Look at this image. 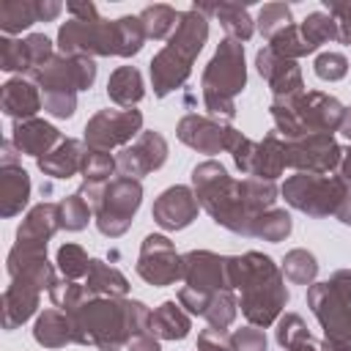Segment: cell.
<instances>
[{"label":"cell","mask_w":351,"mask_h":351,"mask_svg":"<svg viewBox=\"0 0 351 351\" xmlns=\"http://www.w3.org/2000/svg\"><path fill=\"white\" fill-rule=\"evenodd\" d=\"M285 159L296 173L332 176L340 167L343 145L332 134H307L299 140H285Z\"/></svg>","instance_id":"cell-14"},{"label":"cell","mask_w":351,"mask_h":351,"mask_svg":"<svg viewBox=\"0 0 351 351\" xmlns=\"http://www.w3.org/2000/svg\"><path fill=\"white\" fill-rule=\"evenodd\" d=\"M346 181L340 176H318V173H293L280 186L285 203L313 219L335 217L337 203L346 192Z\"/></svg>","instance_id":"cell-10"},{"label":"cell","mask_w":351,"mask_h":351,"mask_svg":"<svg viewBox=\"0 0 351 351\" xmlns=\"http://www.w3.org/2000/svg\"><path fill=\"white\" fill-rule=\"evenodd\" d=\"M274 337H277V346H280V348L293 351L296 346H302V343L310 340L313 335L307 332V324L302 321V315H296V313H285V315L277 318Z\"/></svg>","instance_id":"cell-42"},{"label":"cell","mask_w":351,"mask_h":351,"mask_svg":"<svg viewBox=\"0 0 351 351\" xmlns=\"http://www.w3.org/2000/svg\"><path fill=\"white\" fill-rule=\"evenodd\" d=\"M41 90V96H77L80 90H88L96 82V63L93 58H66L55 55L41 69L27 74Z\"/></svg>","instance_id":"cell-12"},{"label":"cell","mask_w":351,"mask_h":351,"mask_svg":"<svg viewBox=\"0 0 351 351\" xmlns=\"http://www.w3.org/2000/svg\"><path fill=\"white\" fill-rule=\"evenodd\" d=\"M321 351H351V340H321Z\"/></svg>","instance_id":"cell-58"},{"label":"cell","mask_w":351,"mask_h":351,"mask_svg":"<svg viewBox=\"0 0 351 351\" xmlns=\"http://www.w3.org/2000/svg\"><path fill=\"white\" fill-rule=\"evenodd\" d=\"M255 69L258 74L269 82L271 96L282 99V96H299L304 90V80H302V69L296 60H285L280 58L271 47L258 49L255 55Z\"/></svg>","instance_id":"cell-21"},{"label":"cell","mask_w":351,"mask_h":351,"mask_svg":"<svg viewBox=\"0 0 351 351\" xmlns=\"http://www.w3.org/2000/svg\"><path fill=\"white\" fill-rule=\"evenodd\" d=\"M60 140H63V134L41 118L14 121V129H11V143L16 145V151L25 156H33V159L47 156Z\"/></svg>","instance_id":"cell-24"},{"label":"cell","mask_w":351,"mask_h":351,"mask_svg":"<svg viewBox=\"0 0 351 351\" xmlns=\"http://www.w3.org/2000/svg\"><path fill=\"white\" fill-rule=\"evenodd\" d=\"M30 200V176L22 165L0 167V217H16Z\"/></svg>","instance_id":"cell-28"},{"label":"cell","mask_w":351,"mask_h":351,"mask_svg":"<svg viewBox=\"0 0 351 351\" xmlns=\"http://www.w3.org/2000/svg\"><path fill=\"white\" fill-rule=\"evenodd\" d=\"M288 25H293V16H291V5L285 3H266L261 11H258V19H255V30L271 41L277 33H282Z\"/></svg>","instance_id":"cell-38"},{"label":"cell","mask_w":351,"mask_h":351,"mask_svg":"<svg viewBox=\"0 0 351 351\" xmlns=\"http://www.w3.org/2000/svg\"><path fill=\"white\" fill-rule=\"evenodd\" d=\"M181 280L184 285L206 293L228 291L230 288L228 255H217L211 250H189L186 255H181Z\"/></svg>","instance_id":"cell-19"},{"label":"cell","mask_w":351,"mask_h":351,"mask_svg":"<svg viewBox=\"0 0 351 351\" xmlns=\"http://www.w3.org/2000/svg\"><path fill=\"white\" fill-rule=\"evenodd\" d=\"M293 222H291V214L285 208H269L263 214L255 217L252 222V239H263V241H282L288 239Z\"/></svg>","instance_id":"cell-36"},{"label":"cell","mask_w":351,"mask_h":351,"mask_svg":"<svg viewBox=\"0 0 351 351\" xmlns=\"http://www.w3.org/2000/svg\"><path fill=\"white\" fill-rule=\"evenodd\" d=\"M326 282H329L346 302H351V269H337Z\"/></svg>","instance_id":"cell-52"},{"label":"cell","mask_w":351,"mask_h":351,"mask_svg":"<svg viewBox=\"0 0 351 351\" xmlns=\"http://www.w3.org/2000/svg\"><path fill=\"white\" fill-rule=\"evenodd\" d=\"M269 112L274 118V132L282 140H299L307 134L340 132L346 107L324 90H302L299 96L271 99Z\"/></svg>","instance_id":"cell-4"},{"label":"cell","mask_w":351,"mask_h":351,"mask_svg":"<svg viewBox=\"0 0 351 351\" xmlns=\"http://www.w3.org/2000/svg\"><path fill=\"white\" fill-rule=\"evenodd\" d=\"M189 329H192L189 313H186L178 302H173V299L162 302V304L151 313V332H154L159 340H184V337L189 335Z\"/></svg>","instance_id":"cell-30"},{"label":"cell","mask_w":351,"mask_h":351,"mask_svg":"<svg viewBox=\"0 0 351 351\" xmlns=\"http://www.w3.org/2000/svg\"><path fill=\"white\" fill-rule=\"evenodd\" d=\"M55 269L47 258L25 266L19 274L11 277L8 288L3 291V329H16L22 326L38 307L41 291L49 293V288L55 285Z\"/></svg>","instance_id":"cell-9"},{"label":"cell","mask_w":351,"mask_h":351,"mask_svg":"<svg viewBox=\"0 0 351 351\" xmlns=\"http://www.w3.org/2000/svg\"><path fill=\"white\" fill-rule=\"evenodd\" d=\"M203 104L211 118L230 123L236 118V96L247 88V66H244V44L233 38H222L203 69L200 77Z\"/></svg>","instance_id":"cell-5"},{"label":"cell","mask_w":351,"mask_h":351,"mask_svg":"<svg viewBox=\"0 0 351 351\" xmlns=\"http://www.w3.org/2000/svg\"><path fill=\"white\" fill-rule=\"evenodd\" d=\"M236 313H239V299L233 296V291H217L203 313V318L208 321V326L214 329H228L233 321H236Z\"/></svg>","instance_id":"cell-39"},{"label":"cell","mask_w":351,"mask_h":351,"mask_svg":"<svg viewBox=\"0 0 351 351\" xmlns=\"http://www.w3.org/2000/svg\"><path fill=\"white\" fill-rule=\"evenodd\" d=\"M16 145L11 143V137L3 143V154H0V167H8V165H16Z\"/></svg>","instance_id":"cell-56"},{"label":"cell","mask_w":351,"mask_h":351,"mask_svg":"<svg viewBox=\"0 0 351 351\" xmlns=\"http://www.w3.org/2000/svg\"><path fill=\"white\" fill-rule=\"evenodd\" d=\"M25 44H27V52H30V63H33L30 74H33L36 69H41L47 60H52V58H55L52 41H49L44 33H30V36L25 38Z\"/></svg>","instance_id":"cell-47"},{"label":"cell","mask_w":351,"mask_h":351,"mask_svg":"<svg viewBox=\"0 0 351 351\" xmlns=\"http://www.w3.org/2000/svg\"><path fill=\"white\" fill-rule=\"evenodd\" d=\"M85 156H88L85 140L63 137L47 156L36 159V165H38V170H41L44 176H49V178H71V176L82 173Z\"/></svg>","instance_id":"cell-25"},{"label":"cell","mask_w":351,"mask_h":351,"mask_svg":"<svg viewBox=\"0 0 351 351\" xmlns=\"http://www.w3.org/2000/svg\"><path fill=\"white\" fill-rule=\"evenodd\" d=\"M143 203V184L129 176H115L104 184L99 206L93 211L96 228L107 239H118L132 228V219Z\"/></svg>","instance_id":"cell-11"},{"label":"cell","mask_w":351,"mask_h":351,"mask_svg":"<svg viewBox=\"0 0 351 351\" xmlns=\"http://www.w3.org/2000/svg\"><path fill=\"white\" fill-rule=\"evenodd\" d=\"M60 230V208L58 203H38L33 206L25 219L16 228V241L5 258V271L8 277L19 274L25 266L47 258V244L49 239Z\"/></svg>","instance_id":"cell-8"},{"label":"cell","mask_w":351,"mask_h":351,"mask_svg":"<svg viewBox=\"0 0 351 351\" xmlns=\"http://www.w3.org/2000/svg\"><path fill=\"white\" fill-rule=\"evenodd\" d=\"M337 176H340L346 184H351V145H348V148H343V159H340Z\"/></svg>","instance_id":"cell-57"},{"label":"cell","mask_w":351,"mask_h":351,"mask_svg":"<svg viewBox=\"0 0 351 351\" xmlns=\"http://www.w3.org/2000/svg\"><path fill=\"white\" fill-rule=\"evenodd\" d=\"M326 8H329V14H332L335 22H337L340 41H343V44H351V0H348V3H329V0H326Z\"/></svg>","instance_id":"cell-51"},{"label":"cell","mask_w":351,"mask_h":351,"mask_svg":"<svg viewBox=\"0 0 351 351\" xmlns=\"http://www.w3.org/2000/svg\"><path fill=\"white\" fill-rule=\"evenodd\" d=\"M33 340L44 348H66L74 343V324L71 315L49 307L44 313H38L36 324H33Z\"/></svg>","instance_id":"cell-27"},{"label":"cell","mask_w":351,"mask_h":351,"mask_svg":"<svg viewBox=\"0 0 351 351\" xmlns=\"http://www.w3.org/2000/svg\"><path fill=\"white\" fill-rule=\"evenodd\" d=\"M307 307L318 318L326 340H351V302L329 282H313L307 288Z\"/></svg>","instance_id":"cell-17"},{"label":"cell","mask_w":351,"mask_h":351,"mask_svg":"<svg viewBox=\"0 0 351 351\" xmlns=\"http://www.w3.org/2000/svg\"><path fill=\"white\" fill-rule=\"evenodd\" d=\"M236 134L239 129H233L230 123H222L211 115H197V112H186L176 126V137L192 151L206 154V156H217L222 151L228 154Z\"/></svg>","instance_id":"cell-16"},{"label":"cell","mask_w":351,"mask_h":351,"mask_svg":"<svg viewBox=\"0 0 351 351\" xmlns=\"http://www.w3.org/2000/svg\"><path fill=\"white\" fill-rule=\"evenodd\" d=\"M280 269H282V274H285L293 285H307V288H310V285L315 282V277H318V261H315V255L307 252V250H302V247L285 252Z\"/></svg>","instance_id":"cell-35"},{"label":"cell","mask_w":351,"mask_h":351,"mask_svg":"<svg viewBox=\"0 0 351 351\" xmlns=\"http://www.w3.org/2000/svg\"><path fill=\"white\" fill-rule=\"evenodd\" d=\"M197 351H233V335L228 329H203L197 335Z\"/></svg>","instance_id":"cell-49"},{"label":"cell","mask_w":351,"mask_h":351,"mask_svg":"<svg viewBox=\"0 0 351 351\" xmlns=\"http://www.w3.org/2000/svg\"><path fill=\"white\" fill-rule=\"evenodd\" d=\"M118 170V162L110 151H93L88 148V156H85V165H82V181L85 184H107L110 176Z\"/></svg>","instance_id":"cell-43"},{"label":"cell","mask_w":351,"mask_h":351,"mask_svg":"<svg viewBox=\"0 0 351 351\" xmlns=\"http://www.w3.org/2000/svg\"><path fill=\"white\" fill-rule=\"evenodd\" d=\"M299 33H302L304 44L310 47V52H315L326 41H340L337 22H335V16L329 11H313V14H307L304 22L299 25Z\"/></svg>","instance_id":"cell-34"},{"label":"cell","mask_w":351,"mask_h":351,"mask_svg":"<svg viewBox=\"0 0 351 351\" xmlns=\"http://www.w3.org/2000/svg\"><path fill=\"white\" fill-rule=\"evenodd\" d=\"M140 25L145 30V38H154V41H162V38H170L176 25H178V11L173 5H165V3H156V5H148L143 8L140 14Z\"/></svg>","instance_id":"cell-33"},{"label":"cell","mask_w":351,"mask_h":351,"mask_svg":"<svg viewBox=\"0 0 351 351\" xmlns=\"http://www.w3.org/2000/svg\"><path fill=\"white\" fill-rule=\"evenodd\" d=\"M206 38H208V16H203L195 5L181 11L173 36L167 38V44L148 63L154 96L165 99L167 93L178 90L189 80L192 63L200 55Z\"/></svg>","instance_id":"cell-2"},{"label":"cell","mask_w":351,"mask_h":351,"mask_svg":"<svg viewBox=\"0 0 351 351\" xmlns=\"http://www.w3.org/2000/svg\"><path fill=\"white\" fill-rule=\"evenodd\" d=\"M85 291L88 296H110V299H121L129 293V280L110 263H104L101 258H90L88 274H85Z\"/></svg>","instance_id":"cell-29"},{"label":"cell","mask_w":351,"mask_h":351,"mask_svg":"<svg viewBox=\"0 0 351 351\" xmlns=\"http://www.w3.org/2000/svg\"><path fill=\"white\" fill-rule=\"evenodd\" d=\"M55 263H58V269H60V274L66 280H85L88 266H90V258H88V252L80 244H63L58 250Z\"/></svg>","instance_id":"cell-44"},{"label":"cell","mask_w":351,"mask_h":351,"mask_svg":"<svg viewBox=\"0 0 351 351\" xmlns=\"http://www.w3.org/2000/svg\"><path fill=\"white\" fill-rule=\"evenodd\" d=\"M340 134L351 143V107H346V115H343V123H340Z\"/></svg>","instance_id":"cell-59"},{"label":"cell","mask_w":351,"mask_h":351,"mask_svg":"<svg viewBox=\"0 0 351 351\" xmlns=\"http://www.w3.org/2000/svg\"><path fill=\"white\" fill-rule=\"evenodd\" d=\"M269 340L258 326H241L233 332V351H266Z\"/></svg>","instance_id":"cell-48"},{"label":"cell","mask_w":351,"mask_h":351,"mask_svg":"<svg viewBox=\"0 0 351 351\" xmlns=\"http://www.w3.org/2000/svg\"><path fill=\"white\" fill-rule=\"evenodd\" d=\"M192 192L200 208L225 230L239 236H252L255 217L244 206L241 181L228 176L225 165L217 159H206L192 167Z\"/></svg>","instance_id":"cell-3"},{"label":"cell","mask_w":351,"mask_h":351,"mask_svg":"<svg viewBox=\"0 0 351 351\" xmlns=\"http://www.w3.org/2000/svg\"><path fill=\"white\" fill-rule=\"evenodd\" d=\"M143 132V112L129 107V110H99L96 115L88 118L85 123V145L93 151H112V148H126L137 134Z\"/></svg>","instance_id":"cell-13"},{"label":"cell","mask_w":351,"mask_h":351,"mask_svg":"<svg viewBox=\"0 0 351 351\" xmlns=\"http://www.w3.org/2000/svg\"><path fill=\"white\" fill-rule=\"evenodd\" d=\"M211 296H214V293L195 291V288H189V285H181V288H178V304H181L189 315H203L206 307H208V302H211Z\"/></svg>","instance_id":"cell-50"},{"label":"cell","mask_w":351,"mask_h":351,"mask_svg":"<svg viewBox=\"0 0 351 351\" xmlns=\"http://www.w3.org/2000/svg\"><path fill=\"white\" fill-rule=\"evenodd\" d=\"M200 203L192 192V186L176 184L167 186L151 206V217L162 230H184L197 219Z\"/></svg>","instance_id":"cell-20"},{"label":"cell","mask_w":351,"mask_h":351,"mask_svg":"<svg viewBox=\"0 0 351 351\" xmlns=\"http://www.w3.org/2000/svg\"><path fill=\"white\" fill-rule=\"evenodd\" d=\"M107 96L110 101H115L118 107L129 110L134 107L143 96H145V85H143V74L134 66H118L110 80H107Z\"/></svg>","instance_id":"cell-31"},{"label":"cell","mask_w":351,"mask_h":351,"mask_svg":"<svg viewBox=\"0 0 351 351\" xmlns=\"http://www.w3.org/2000/svg\"><path fill=\"white\" fill-rule=\"evenodd\" d=\"M134 269L143 282H148L154 288H165V285H173L176 280H181V255L176 252V244L167 236L148 233L140 244Z\"/></svg>","instance_id":"cell-15"},{"label":"cell","mask_w":351,"mask_h":351,"mask_svg":"<svg viewBox=\"0 0 351 351\" xmlns=\"http://www.w3.org/2000/svg\"><path fill=\"white\" fill-rule=\"evenodd\" d=\"M71 315L74 324V343L90 346L99 351H121L129 346V299H110V296H90L80 304Z\"/></svg>","instance_id":"cell-6"},{"label":"cell","mask_w":351,"mask_h":351,"mask_svg":"<svg viewBox=\"0 0 351 351\" xmlns=\"http://www.w3.org/2000/svg\"><path fill=\"white\" fill-rule=\"evenodd\" d=\"M313 71H315L318 80L337 82V80H343L348 74V60L340 52H321L315 58V63H313Z\"/></svg>","instance_id":"cell-46"},{"label":"cell","mask_w":351,"mask_h":351,"mask_svg":"<svg viewBox=\"0 0 351 351\" xmlns=\"http://www.w3.org/2000/svg\"><path fill=\"white\" fill-rule=\"evenodd\" d=\"M285 167H288V159H285V140H282L277 132H266L263 140H255L252 170H250L252 178L277 181Z\"/></svg>","instance_id":"cell-26"},{"label":"cell","mask_w":351,"mask_h":351,"mask_svg":"<svg viewBox=\"0 0 351 351\" xmlns=\"http://www.w3.org/2000/svg\"><path fill=\"white\" fill-rule=\"evenodd\" d=\"M58 208H60V228H63V230H71V233L88 228V222H90V217H93V208L82 200L80 192L66 195V197L58 203Z\"/></svg>","instance_id":"cell-41"},{"label":"cell","mask_w":351,"mask_h":351,"mask_svg":"<svg viewBox=\"0 0 351 351\" xmlns=\"http://www.w3.org/2000/svg\"><path fill=\"white\" fill-rule=\"evenodd\" d=\"M0 107L14 121H30L44 107V96L38 85L27 77H11L0 88Z\"/></svg>","instance_id":"cell-23"},{"label":"cell","mask_w":351,"mask_h":351,"mask_svg":"<svg viewBox=\"0 0 351 351\" xmlns=\"http://www.w3.org/2000/svg\"><path fill=\"white\" fill-rule=\"evenodd\" d=\"M129 351H162L159 348V337L154 332H143V335H134L129 340Z\"/></svg>","instance_id":"cell-53"},{"label":"cell","mask_w":351,"mask_h":351,"mask_svg":"<svg viewBox=\"0 0 351 351\" xmlns=\"http://www.w3.org/2000/svg\"><path fill=\"white\" fill-rule=\"evenodd\" d=\"M335 219H340L343 225H351V184L346 186L340 203H337V211H335Z\"/></svg>","instance_id":"cell-55"},{"label":"cell","mask_w":351,"mask_h":351,"mask_svg":"<svg viewBox=\"0 0 351 351\" xmlns=\"http://www.w3.org/2000/svg\"><path fill=\"white\" fill-rule=\"evenodd\" d=\"M266 47H271L280 58H285V60H299V58H304V55H310V47L304 44V38H302V33H299V25H288L282 33H277Z\"/></svg>","instance_id":"cell-45"},{"label":"cell","mask_w":351,"mask_h":351,"mask_svg":"<svg viewBox=\"0 0 351 351\" xmlns=\"http://www.w3.org/2000/svg\"><path fill=\"white\" fill-rule=\"evenodd\" d=\"M58 49L66 58H112L123 55L118 19H69L58 30Z\"/></svg>","instance_id":"cell-7"},{"label":"cell","mask_w":351,"mask_h":351,"mask_svg":"<svg viewBox=\"0 0 351 351\" xmlns=\"http://www.w3.org/2000/svg\"><path fill=\"white\" fill-rule=\"evenodd\" d=\"M228 277L230 288L241 291V313L250 321V326L266 329L277 324L288 304V288L282 269L263 252H244V255H228Z\"/></svg>","instance_id":"cell-1"},{"label":"cell","mask_w":351,"mask_h":351,"mask_svg":"<svg viewBox=\"0 0 351 351\" xmlns=\"http://www.w3.org/2000/svg\"><path fill=\"white\" fill-rule=\"evenodd\" d=\"M66 11L71 14V19H93V16H99L93 3H69Z\"/></svg>","instance_id":"cell-54"},{"label":"cell","mask_w":351,"mask_h":351,"mask_svg":"<svg viewBox=\"0 0 351 351\" xmlns=\"http://www.w3.org/2000/svg\"><path fill=\"white\" fill-rule=\"evenodd\" d=\"M214 16L219 19L222 30L228 33V38L233 41H250L255 33V19L250 16V11L239 3H214Z\"/></svg>","instance_id":"cell-32"},{"label":"cell","mask_w":351,"mask_h":351,"mask_svg":"<svg viewBox=\"0 0 351 351\" xmlns=\"http://www.w3.org/2000/svg\"><path fill=\"white\" fill-rule=\"evenodd\" d=\"M63 5L58 0H3L0 3V30L5 36L27 30L33 22H52Z\"/></svg>","instance_id":"cell-22"},{"label":"cell","mask_w":351,"mask_h":351,"mask_svg":"<svg viewBox=\"0 0 351 351\" xmlns=\"http://www.w3.org/2000/svg\"><path fill=\"white\" fill-rule=\"evenodd\" d=\"M49 299H52V304H55L58 310L74 313V310H77L80 304H85L90 296H88V291H85V282L60 277V280H55V285L49 288Z\"/></svg>","instance_id":"cell-40"},{"label":"cell","mask_w":351,"mask_h":351,"mask_svg":"<svg viewBox=\"0 0 351 351\" xmlns=\"http://www.w3.org/2000/svg\"><path fill=\"white\" fill-rule=\"evenodd\" d=\"M0 69L8 74H30L33 63L25 38H14V36L0 38Z\"/></svg>","instance_id":"cell-37"},{"label":"cell","mask_w":351,"mask_h":351,"mask_svg":"<svg viewBox=\"0 0 351 351\" xmlns=\"http://www.w3.org/2000/svg\"><path fill=\"white\" fill-rule=\"evenodd\" d=\"M167 140L154 132V129H143L126 148L118 151L115 162H118V173L121 176H129V178H143V176H151L154 170H159L165 162H167Z\"/></svg>","instance_id":"cell-18"}]
</instances>
